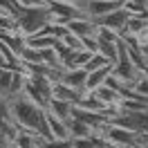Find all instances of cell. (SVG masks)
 <instances>
[{
  "label": "cell",
  "mask_w": 148,
  "mask_h": 148,
  "mask_svg": "<svg viewBox=\"0 0 148 148\" xmlns=\"http://www.w3.org/2000/svg\"><path fill=\"white\" fill-rule=\"evenodd\" d=\"M11 101V117L18 123V128L29 130L38 135L40 139H49V123H47V108L38 106L34 99H29L23 92L18 97L9 99Z\"/></svg>",
  "instance_id": "1"
},
{
  "label": "cell",
  "mask_w": 148,
  "mask_h": 148,
  "mask_svg": "<svg viewBox=\"0 0 148 148\" xmlns=\"http://www.w3.org/2000/svg\"><path fill=\"white\" fill-rule=\"evenodd\" d=\"M16 20H18V32L27 38L38 34L47 23L54 20V16H52V11L45 2V5H36V7H23L20 14L16 16Z\"/></svg>",
  "instance_id": "2"
},
{
  "label": "cell",
  "mask_w": 148,
  "mask_h": 148,
  "mask_svg": "<svg viewBox=\"0 0 148 148\" xmlns=\"http://www.w3.org/2000/svg\"><path fill=\"white\" fill-rule=\"evenodd\" d=\"M52 85L54 81L49 76H40V74H29L27 76V85H25V94L29 99H34L38 106L47 108V103L52 99Z\"/></svg>",
  "instance_id": "3"
},
{
  "label": "cell",
  "mask_w": 148,
  "mask_h": 148,
  "mask_svg": "<svg viewBox=\"0 0 148 148\" xmlns=\"http://www.w3.org/2000/svg\"><path fill=\"white\" fill-rule=\"evenodd\" d=\"M132 18V14H130L123 5L121 7H117L114 11H110V14H106V16H101V18L97 20V25H103V27H110L114 29V32H119V36L126 32V27H128V20Z\"/></svg>",
  "instance_id": "4"
},
{
  "label": "cell",
  "mask_w": 148,
  "mask_h": 148,
  "mask_svg": "<svg viewBox=\"0 0 148 148\" xmlns=\"http://www.w3.org/2000/svg\"><path fill=\"white\" fill-rule=\"evenodd\" d=\"M47 7H49V11H52L54 20L65 23V25H67L70 20L79 18V16H88L83 9L74 7V5H70V2H63V0H49V2H47Z\"/></svg>",
  "instance_id": "5"
},
{
  "label": "cell",
  "mask_w": 148,
  "mask_h": 148,
  "mask_svg": "<svg viewBox=\"0 0 148 148\" xmlns=\"http://www.w3.org/2000/svg\"><path fill=\"white\" fill-rule=\"evenodd\" d=\"M85 81H88V70L85 67H65L63 76H61V83L70 85L79 92H85Z\"/></svg>",
  "instance_id": "6"
},
{
  "label": "cell",
  "mask_w": 148,
  "mask_h": 148,
  "mask_svg": "<svg viewBox=\"0 0 148 148\" xmlns=\"http://www.w3.org/2000/svg\"><path fill=\"white\" fill-rule=\"evenodd\" d=\"M117 7H121V2H117V0H88V5H85L83 11L90 16V18L99 20L101 16H106V14L114 11Z\"/></svg>",
  "instance_id": "7"
},
{
  "label": "cell",
  "mask_w": 148,
  "mask_h": 148,
  "mask_svg": "<svg viewBox=\"0 0 148 148\" xmlns=\"http://www.w3.org/2000/svg\"><path fill=\"white\" fill-rule=\"evenodd\" d=\"M67 29L76 34L79 38H85V36H94L97 34V20L90 18V16H79L67 23Z\"/></svg>",
  "instance_id": "8"
},
{
  "label": "cell",
  "mask_w": 148,
  "mask_h": 148,
  "mask_svg": "<svg viewBox=\"0 0 148 148\" xmlns=\"http://www.w3.org/2000/svg\"><path fill=\"white\" fill-rule=\"evenodd\" d=\"M47 112H49V114H54V117H58V119L70 121V119H72V114H74V103L52 97L49 103H47Z\"/></svg>",
  "instance_id": "9"
},
{
  "label": "cell",
  "mask_w": 148,
  "mask_h": 148,
  "mask_svg": "<svg viewBox=\"0 0 148 148\" xmlns=\"http://www.w3.org/2000/svg\"><path fill=\"white\" fill-rule=\"evenodd\" d=\"M112 72V65H103L99 70H92V72H88V81H85V92H92L97 88H101L106 83V79H108V74Z\"/></svg>",
  "instance_id": "10"
},
{
  "label": "cell",
  "mask_w": 148,
  "mask_h": 148,
  "mask_svg": "<svg viewBox=\"0 0 148 148\" xmlns=\"http://www.w3.org/2000/svg\"><path fill=\"white\" fill-rule=\"evenodd\" d=\"M85 92H79V90H74V88H70V85L61 83V81H56L54 85H52V97H56V99H63V101H72L76 103L81 97H83Z\"/></svg>",
  "instance_id": "11"
},
{
  "label": "cell",
  "mask_w": 148,
  "mask_h": 148,
  "mask_svg": "<svg viewBox=\"0 0 148 148\" xmlns=\"http://www.w3.org/2000/svg\"><path fill=\"white\" fill-rule=\"evenodd\" d=\"M47 123H49V137H56V139L70 137V128H67V121L65 119H58V117L47 112Z\"/></svg>",
  "instance_id": "12"
},
{
  "label": "cell",
  "mask_w": 148,
  "mask_h": 148,
  "mask_svg": "<svg viewBox=\"0 0 148 148\" xmlns=\"http://www.w3.org/2000/svg\"><path fill=\"white\" fill-rule=\"evenodd\" d=\"M67 128H70V137H72V139H81V137H90V135H94L92 126H88L85 121L76 119V117H72V119L67 121Z\"/></svg>",
  "instance_id": "13"
},
{
  "label": "cell",
  "mask_w": 148,
  "mask_h": 148,
  "mask_svg": "<svg viewBox=\"0 0 148 148\" xmlns=\"http://www.w3.org/2000/svg\"><path fill=\"white\" fill-rule=\"evenodd\" d=\"M56 38L49 36V34H45V32H38V34H34V36H27V45L36 47V49H45V47H54Z\"/></svg>",
  "instance_id": "14"
},
{
  "label": "cell",
  "mask_w": 148,
  "mask_h": 148,
  "mask_svg": "<svg viewBox=\"0 0 148 148\" xmlns=\"http://www.w3.org/2000/svg\"><path fill=\"white\" fill-rule=\"evenodd\" d=\"M99 54H103L112 65L117 63V58H119V43H103L99 40V49H97Z\"/></svg>",
  "instance_id": "15"
},
{
  "label": "cell",
  "mask_w": 148,
  "mask_h": 148,
  "mask_svg": "<svg viewBox=\"0 0 148 148\" xmlns=\"http://www.w3.org/2000/svg\"><path fill=\"white\" fill-rule=\"evenodd\" d=\"M132 92H135V97H139V99H146L148 101V74L141 72L135 79V83H132Z\"/></svg>",
  "instance_id": "16"
},
{
  "label": "cell",
  "mask_w": 148,
  "mask_h": 148,
  "mask_svg": "<svg viewBox=\"0 0 148 148\" xmlns=\"http://www.w3.org/2000/svg\"><path fill=\"white\" fill-rule=\"evenodd\" d=\"M38 144H40V148H74V139L72 137H65V139L49 137V139H40Z\"/></svg>",
  "instance_id": "17"
},
{
  "label": "cell",
  "mask_w": 148,
  "mask_h": 148,
  "mask_svg": "<svg viewBox=\"0 0 148 148\" xmlns=\"http://www.w3.org/2000/svg\"><path fill=\"white\" fill-rule=\"evenodd\" d=\"M11 81H14V70L0 67V94H2V97H9Z\"/></svg>",
  "instance_id": "18"
},
{
  "label": "cell",
  "mask_w": 148,
  "mask_h": 148,
  "mask_svg": "<svg viewBox=\"0 0 148 148\" xmlns=\"http://www.w3.org/2000/svg\"><path fill=\"white\" fill-rule=\"evenodd\" d=\"M97 38L103 40V43H119L121 40L119 32H114L110 27H103V25H97Z\"/></svg>",
  "instance_id": "19"
},
{
  "label": "cell",
  "mask_w": 148,
  "mask_h": 148,
  "mask_svg": "<svg viewBox=\"0 0 148 148\" xmlns=\"http://www.w3.org/2000/svg\"><path fill=\"white\" fill-rule=\"evenodd\" d=\"M20 61L23 63H40L43 58H40V49H36V47L32 45H25V49L20 52Z\"/></svg>",
  "instance_id": "20"
},
{
  "label": "cell",
  "mask_w": 148,
  "mask_h": 148,
  "mask_svg": "<svg viewBox=\"0 0 148 148\" xmlns=\"http://www.w3.org/2000/svg\"><path fill=\"white\" fill-rule=\"evenodd\" d=\"M103 65H112L108 58L103 54H99V52H92V56H90V61L85 63V70L88 72H92V70H99V67H103Z\"/></svg>",
  "instance_id": "21"
},
{
  "label": "cell",
  "mask_w": 148,
  "mask_h": 148,
  "mask_svg": "<svg viewBox=\"0 0 148 148\" xmlns=\"http://www.w3.org/2000/svg\"><path fill=\"white\" fill-rule=\"evenodd\" d=\"M40 58H43V63H47V65H63L61 63V56H58V52H56L54 47L40 49Z\"/></svg>",
  "instance_id": "22"
},
{
  "label": "cell",
  "mask_w": 148,
  "mask_h": 148,
  "mask_svg": "<svg viewBox=\"0 0 148 148\" xmlns=\"http://www.w3.org/2000/svg\"><path fill=\"white\" fill-rule=\"evenodd\" d=\"M20 7H36V5H45L43 0H18Z\"/></svg>",
  "instance_id": "23"
},
{
  "label": "cell",
  "mask_w": 148,
  "mask_h": 148,
  "mask_svg": "<svg viewBox=\"0 0 148 148\" xmlns=\"http://www.w3.org/2000/svg\"><path fill=\"white\" fill-rule=\"evenodd\" d=\"M63 2H70V5L79 7V9H85V5H88V0H63Z\"/></svg>",
  "instance_id": "24"
},
{
  "label": "cell",
  "mask_w": 148,
  "mask_h": 148,
  "mask_svg": "<svg viewBox=\"0 0 148 148\" xmlns=\"http://www.w3.org/2000/svg\"><path fill=\"white\" fill-rule=\"evenodd\" d=\"M7 141H9V137H7V135L0 130V146H2V144H7Z\"/></svg>",
  "instance_id": "25"
},
{
  "label": "cell",
  "mask_w": 148,
  "mask_h": 148,
  "mask_svg": "<svg viewBox=\"0 0 148 148\" xmlns=\"http://www.w3.org/2000/svg\"><path fill=\"white\" fill-rule=\"evenodd\" d=\"M0 67H5V56H2V49H0Z\"/></svg>",
  "instance_id": "26"
},
{
  "label": "cell",
  "mask_w": 148,
  "mask_h": 148,
  "mask_svg": "<svg viewBox=\"0 0 148 148\" xmlns=\"http://www.w3.org/2000/svg\"><path fill=\"white\" fill-rule=\"evenodd\" d=\"M141 52H144V56H146V61H148V47H141Z\"/></svg>",
  "instance_id": "27"
},
{
  "label": "cell",
  "mask_w": 148,
  "mask_h": 148,
  "mask_svg": "<svg viewBox=\"0 0 148 148\" xmlns=\"http://www.w3.org/2000/svg\"><path fill=\"white\" fill-rule=\"evenodd\" d=\"M141 47H148V36H146V40H144V45H141Z\"/></svg>",
  "instance_id": "28"
},
{
  "label": "cell",
  "mask_w": 148,
  "mask_h": 148,
  "mask_svg": "<svg viewBox=\"0 0 148 148\" xmlns=\"http://www.w3.org/2000/svg\"><path fill=\"white\" fill-rule=\"evenodd\" d=\"M117 2H121V5H123V2H126V0H117Z\"/></svg>",
  "instance_id": "29"
},
{
  "label": "cell",
  "mask_w": 148,
  "mask_h": 148,
  "mask_svg": "<svg viewBox=\"0 0 148 148\" xmlns=\"http://www.w3.org/2000/svg\"><path fill=\"white\" fill-rule=\"evenodd\" d=\"M43 2H49V0H43Z\"/></svg>",
  "instance_id": "30"
},
{
  "label": "cell",
  "mask_w": 148,
  "mask_h": 148,
  "mask_svg": "<svg viewBox=\"0 0 148 148\" xmlns=\"http://www.w3.org/2000/svg\"><path fill=\"white\" fill-rule=\"evenodd\" d=\"M36 148H40V144H38V146H36Z\"/></svg>",
  "instance_id": "31"
}]
</instances>
